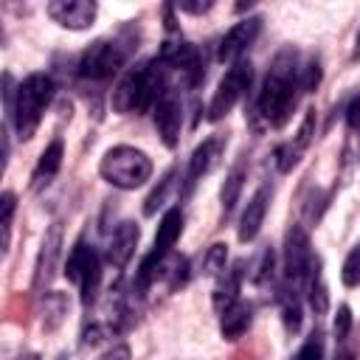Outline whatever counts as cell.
<instances>
[{
    "mask_svg": "<svg viewBox=\"0 0 360 360\" xmlns=\"http://www.w3.org/2000/svg\"><path fill=\"white\" fill-rule=\"evenodd\" d=\"M298 70H301V62H298V53L292 48H284L276 53L264 82H262V90H259V98H256V110L262 115V121L273 129H281L292 110H295V101H298V93H301V82H298Z\"/></svg>",
    "mask_w": 360,
    "mask_h": 360,
    "instance_id": "6da1fadb",
    "label": "cell"
},
{
    "mask_svg": "<svg viewBox=\"0 0 360 360\" xmlns=\"http://www.w3.org/2000/svg\"><path fill=\"white\" fill-rule=\"evenodd\" d=\"M169 73L172 68L160 56L149 62H138L121 76L118 87L112 90V110L121 115H129V112L138 115V112L155 110V104L169 93Z\"/></svg>",
    "mask_w": 360,
    "mask_h": 360,
    "instance_id": "7a4b0ae2",
    "label": "cell"
},
{
    "mask_svg": "<svg viewBox=\"0 0 360 360\" xmlns=\"http://www.w3.org/2000/svg\"><path fill=\"white\" fill-rule=\"evenodd\" d=\"M53 98V79L48 73H28L20 84H17V96H14V110H11V121L14 129L22 141L34 138L45 107Z\"/></svg>",
    "mask_w": 360,
    "mask_h": 360,
    "instance_id": "3957f363",
    "label": "cell"
},
{
    "mask_svg": "<svg viewBox=\"0 0 360 360\" xmlns=\"http://www.w3.org/2000/svg\"><path fill=\"white\" fill-rule=\"evenodd\" d=\"M101 177L115 188H138L152 177V160L135 146H112L98 163Z\"/></svg>",
    "mask_w": 360,
    "mask_h": 360,
    "instance_id": "277c9868",
    "label": "cell"
},
{
    "mask_svg": "<svg viewBox=\"0 0 360 360\" xmlns=\"http://www.w3.org/2000/svg\"><path fill=\"white\" fill-rule=\"evenodd\" d=\"M65 276H68V281H73L79 287L82 304L90 307L96 301V292H98V284H101V259H98L96 248H90L84 239H79L68 253Z\"/></svg>",
    "mask_w": 360,
    "mask_h": 360,
    "instance_id": "5b68a950",
    "label": "cell"
},
{
    "mask_svg": "<svg viewBox=\"0 0 360 360\" xmlns=\"http://www.w3.org/2000/svg\"><path fill=\"white\" fill-rule=\"evenodd\" d=\"M124 59H127V51L115 39H96L82 51L76 73L84 82H110L121 70Z\"/></svg>",
    "mask_w": 360,
    "mask_h": 360,
    "instance_id": "8992f818",
    "label": "cell"
},
{
    "mask_svg": "<svg viewBox=\"0 0 360 360\" xmlns=\"http://www.w3.org/2000/svg\"><path fill=\"white\" fill-rule=\"evenodd\" d=\"M250 82H253V65L239 59L228 68V73L219 79L214 96H211V104H208V121H219L222 115H228L233 110V104L250 90Z\"/></svg>",
    "mask_w": 360,
    "mask_h": 360,
    "instance_id": "52a82bcc",
    "label": "cell"
},
{
    "mask_svg": "<svg viewBox=\"0 0 360 360\" xmlns=\"http://www.w3.org/2000/svg\"><path fill=\"white\" fill-rule=\"evenodd\" d=\"M315 262V253L309 248V236L301 225H292L284 239V284L301 290L307 281V273Z\"/></svg>",
    "mask_w": 360,
    "mask_h": 360,
    "instance_id": "ba28073f",
    "label": "cell"
},
{
    "mask_svg": "<svg viewBox=\"0 0 360 360\" xmlns=\"http://www.w3.org/2000/svg\"><path fill=\"white\" fill-rule=\"evenodd\" d=\"M96 11H98V6L93 0H51L48 3V17L70 31L90 28L96 20Z\"/></svg>",
    "mask_w": 360,
    "mask_h": 360,
    "instance_id": "9c48e42d",
    "label": "cell"
},
{
    "mask_svg": "<svg viewBox=\"0 0 360 360\" xmlns=\"http://www.w3.org/2000/svg\"><path fill=\"white\" fill-rule=\"evenodd\" d=\"M59 253H62V225L53 222L42 239V248H39V256H37V264H34V281L31 287L39 292L45 284H51V278L56 276V264H59Z\"/></svg>",
    "mask_w": 360,
    "mask_h": 360,
    "instance_id": "30bf717a",
    "label": "cell"
},
{
    "mask_svg": "<svg viewBox=\"0 0 360 360\" xmlns=\"http://www.w3.org/2000/svg\"><path fill=\"white\" fill-rule=\"evenodd\" d=\"M152 115H155V127H158L160 141H163L169 149H174L177 141H180V127H183V107H180L177 93L169 90V93L155 104Z\"/></svg>",
    "mask_w": 360,
    "mask_h": 360,
    "instance_id": "8fae6325",
    "label": "cell"
},
{
    "mask_svg": "<svg viewBox=\"0 0 360 360\" xmlns=\"http://www.w3.org/2000/svg\"><path fill=\"white\" fill-rule=\"evenodd\" d=\"M262 31V17H248L239 20L233 28L225 31V37L219 39V59L222 62H239V56L253 45V39Z\"/></svg>",
    "mask_w": 360,
    "mask_h": 360,
    "instance_id": "7c38bea8",
    "label": "cell"
},
{
    "mask_svg": "<svg viewBox=\"0 0 360 360\" xmlns=\"http://www.w3.org/2000/svg\"><path fill=\"white\" fill-rule=\"evenodd\" d=\"M222 138H208V141H202L194 152H191V158H188V169H186V177H183V197H188L191 191H194V186L202 180V174H208L211 169H214V163H217V158H219V152H222Z\"/></svg>",
    "mask_w": 360,
    "mask_h": 360,
    "instance_id": "4fadbf2b",
    "label": "cell"
},
{
    "mask_svg": "<svg viewBox=\"0 0 360 360\" xmlns=\"http://www.w3.org/2000/svg\"><path fill=\"white\" fill-rule=\"evenodd\" d=\"M312 135H315V110H307V115L301 121V129L295 132V141H287V143H281L276 149V166H278V172H290L301 160V155L309 146Z\"/></svg>",
    "mask_w": 360,
    "mask_h": 360,
    "instance_id": "5bb4252c",
    "label": "cell"
},
{
    "mask_svg": "<svg viewBox=\"0 0 360 360\" xmlns=\"http://www.w3.org/2000/svg\"><path fill=\"white\" fill-rule=\"evenodd\" d=\"M138 236H141V231L135 222H121L107 242V262L112 267H124L138 248Z\"/></svg>",
    "mask_w": 360,
    "mask_h": 360,
    "instance_id": "9a60e30c",
    "label": "cell"
},
{
    "mask_svg": "<svg viewBox=\"0 0 360 360\" xmlns=\"http://www.w3.org/2000/svg\"><path fill=\"white\" fill-rule=\"evenodd\" d=\"M267 205H270V188H267V186H262V188H256V194L250 197L248 208L242 211V219H239V239H242V242L256 239V233L262 231V222H264Z\"/></svg>",
    "mask_w": 360,
    "mask_h": 360,
    "instance_id": "2e32d148",
    "label": "cell"
},
{
    "mask_svg": "<svg viewBox=\"0 0 360 360\" xmlns=\"http://www.w3.org/2000/svg\"><path fill=\"white\" fill-rule=\"evenodd\" d=\"M250 321H253V307L245 301H236L219 312V332L225 340H239L248 332Z\"/></svg>",
    "mask_w": 360,
    "mask_h": 360,
    "instance_id": "e0dca14e",
    "label": "cell"
},
{
    "mask_svg": "<svg viewBox=\"0 0 360 360\" xmlns=\"http://www.w3.org/2000/svg\"><path fill=\"white\" fill-rule=\"evenodd\" d=\"M239 287H242V264H233L219 273V281L214 287V307L222 312L231 304L239 301Z\"/></svg>",
    "mask_w": 360,
    "mask_h": 360,
    "instance_id": "ac0fdd59",
    "label": "cell"
},
{
    "mask_svg": "<svg viewBox=\"0 0 360 360\" xmlns=\"http://www.w3.org/2000/svg\"><path fill=\"white\" fill-rule=\"evenodd\" d=\"M62 155H65V149H62V138H53L48 146H45V152L39 155V163H37V169H34V188H39V186H45L56 172H59V166H62Z\"/></svg>",
    "mask_w": 360,
    "mask_h": 360,
    "instance_id": "d6986e66",
    "label": "cell"
},
{
    "mask_svg": "<svg viewBox=\"0 0 360 360\" xmlns=\"http://www.w3.org/2000/svg\"><path fill=\"white\" fill-rule=\"evenodd\" d=\"M304 287H307V301H309V307H312L318 315H323L326 307H329V292H326L323 278H321V259H318V256H315V262H312V267H309V273H307Z\"/></svg>",
    "mask_w": 360,
    "mask_h": 360,
    "instance_id": "ffe728a7",
    "label": "cell"
},
{
    "mask_svg": "<svg viewBox=\"0 0 360 360\" xmlns=\"http://www.w3.org/2000/svg\"><path fill=\"white\" fill-rule=\"evenodd\" d=\"M242 183H245V163H236V166L228 172L225 183H222V191H219V200H222V211H225V217L236 208V202H239V191H242Z\"/></svg>",
    "mask_w": 360,
    "mask_h": 360,
    "instance_id": "44dd1931",
    "label": "cell"
},
{
    "mask_svg": "<svg viewBox=\"0 0 360 360\" xmlns=\"http://www.w3.org/2000/svg\"><path fill=\"white\" fill-rule=\"evenodd\" d=\"M68 315V295L65 292H45L42 298V326L51 332L56 329Z\"/></svg>",
    "mask_w": 360,
    "mask_h": 360,
    "instance_id": "7402d4cb",
    "label": "cell"
},
{
    "mask_svg": "<svg viewBox=\"0 0 360 360\" xmlns=\"http://www.w3.org/2000/svg\"><path fill=\"white\" fill-rule=\"evenodd\" d=\"M281 318L287 332H298L301 329V304H298V290L284 284L281 287Z\"/></svg>",
    "mask_w": 360,
    "mask_h": 360,
    "instance_id": "603a6c76",
    "label": "cell"
},
{
    "mask_svg": "<svg viewBox=\"0 0 360 360\" xmlns=\"http://www.w3.org/2000/svg\"><path fill=\"white\" fill-rule=\"evenodd\" d=\"M225 259H228V245L214 242V245L205 250V256H202V270H205L208 276H219V273L225 270Z\"/></svg>",
    "mask_w": 360,
    "mask_h": 360,
    "instance_id": "cb8c5ba5",
    "label": "cell"
},
{
    "mask_svg": "<svg viewBox=\"0 0 360 360\" xmlns=\"http://www.w3.org/2000/svg\"><path fill=\"white\" fill-rule=\"evenodd\" d=\"M172 183H174V169H169L166 174H163V180H160V186L146 197V202H143V214L146 217H152V214H158V208L163 205V200H166V191L172 188Z\"/></svg>",
    "mask_w": 360,
    "mask_h": 360,
    "instance_id": "d4e9b609",
    "label": "cell"
},
{
    "mask_svg": "<svg viewBox=\"0 0 360 360\" xmlns=\"http://www.w3.org/2000/svg\"><path fill=\"white\" fill-rule=\"evenodd\" d=\"M298 82H301V93H312V90L321 84V62H318V59H307V62H301Z\"/></svg>",
    "mask_w": 360,
    "mask_h": 360,
    "instance_id": "484cf974",
    "label": "cell"
},
{
    "mask_svg": "<svg viewBox=\"0 0 360 360\" xmlns=\"http://www.w3.org/2000/svg\"><path fill=\"white\" fill-rule=\"evenodd\" d=\"M340 281L346 287H357L360 284V248L349 250V256H346V262L340 267Z\"/></svg>",
    "mask_w": 360,
    "mask_h": 360,
    "instance_id": "4316f807",
    "label": "cell"
},
{
    "mask_svg": "<svg viewBox=\"0 0 360 360\" xmlns=\"http://www.w3.org/2000/svg\"><path fill=\"white\" fill-rule=\"evenodd\" d=\"M292 360H323V335L321 332H312L304 340V346L295 352Z\"/></svg>",
    "mask_w": 360,
    "mask_h": 360,
    "instance_id": "83f0119b",
    "label": "cell"
},
{
    "mask_svg": "<svg viewBox=\"0 0 360 360\" xmlns=\"http://www.w3.org/2000/svg\"><path fill=\"white\" fill-rule=\"evenodd\" d=\"M17 208V197L11 191H3V248H8V233H11V217Z\"/></svg>",
    "mask_w": 360,
    "mask_h": 360,
    "instance_id": "f1b7e54d",
    "label": "cell"
},
{
    "mask_svg": "<svg viewBox=\"0 0 360 360\" xmlns=\"http://www.w3.org/2000/svg\"><path fill=\"white\" fill-rule=\"evenodd\" d=\"M349 332H352V309L343 304L335 315V340H349Z\"/></svg>",
    "mask_w": 360,
    "mask_h": 360,
    "instance_id": "f546056e",
    "label": "cell"
},
{
    "mask_svg": "<svg viewBox=\"0 0 360 360\" xmlns=\"http://www.w3.org/2000/svg\"><path fill=\"white\" fill-rule=\"evenodd\" d=\"M270 270H273V250L264 248L262 256H259V262H256V267H253V273H250V278H253L256 284H262V281L270 276Z\"/></svg>",
    "mask_w": 360,
    "mask_h": 360,
    "instance_id": "4dcf8cb0",
    "label": "cell"
},
{
    "mask_svg": "<svg viewBox=\"0 0 360 360\" xmlns=\"http://www.w3.org/2000/svg\"><path fill=\"white\" fill-rule=\"evenodd\" d=\"M346 124L354 129V127H360V96H354V101L349 104V110H346Z\"/></svg>",
    "mask_w": 360,
    "mask_h": 360,
    "instance_id": "1f68e13d",
    "label": "cell"
},
{
    "mask_svg": "<svg viewBox=\"0 0 360 360\" xmlns=\"http://www.w3.org/2000/svg\"><path fill=\"white\" fill-rule=\"evenodd\" d=\"M98 360H129V349L127 346H112L107 354H101Z\"/></svg>",
    "mask_w": 360,
    "mask_h": 360,
    "instance_id": "d6a6232c",
    "label": "cell"
},
{
    "mask_svg": "<svg viewBox=\"0 0 360 360\" xmlns=\"http://www.w3.org/2000/svg\"><path fill=\"white\" fill-rule=\"evenodd\" d=\"M211 6H214V3H180L177 8H180V11H188V14H205Z\"/></svg>",
    "mask_w": 360,
    "mask_h": 360,
    "instance_id": "836d02e7",
    "label": "cell"
},
{
    "mask_svg": "<svg viewBox=\"0 0 360 360\" xmlns=\"http://www.w3.org/2000/svg\"><path fill=\"white\" fill-rule=\"evenodd\" d=\"M335 360H357V352H354V349H352L346 340H340V349H338Z\"/></svg>",
    "mask_w": 360,
    "mask_h": 360,
    "instance_id": "e575fe53",
    "label": "cell"
},
{
    "mask_svg": "<svg viewBox=\"0 0 360 360\" xmlns=\"http://www.w3.org/2000/svg\"><path fill=\"white\" fill-rule=\"evenodd\" d=\"M352 59H354V62L360 59V31H357V37H354V48H352Z\"/></svg>",
    "mask_w": 360,
    "mask_h": 360,
    "instance_id": "d590c367",
    "label": "cell"
},
{
    "mask_svg": "<svg viewBox=\"0 0 360 360\" xmlns=\"http://www.w3.org/2000/svg\"><path fill=\"white\" fill-rule=\"evenodd\" d=\"M56 360H68V354H59V357H56Z\"/></svg>",
    "mask_w": 360,
    "mask_h": 360,
    "instance_id": "8d00e7d4",
    "label": "cell"
}]
</instances>
